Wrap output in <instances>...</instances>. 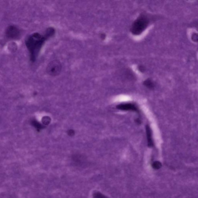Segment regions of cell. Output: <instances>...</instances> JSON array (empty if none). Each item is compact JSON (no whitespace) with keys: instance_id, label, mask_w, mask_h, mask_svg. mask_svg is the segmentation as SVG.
<instances>
[{"instance_id":"cell-1","label":"cell","mask_w":198,"mask_h":198,"mask_svg":"<svg viewBox=\"0 0 198 198\" xmlns=\"http://www.w3.org/2000/svg\"><path fill=\"white\" fill-rule=\"evenodd\" d=\"M54 33V29L50 28L46 30L44 35L39 33H33L26 40V45L30 52V58L32 62L36 60L45 41Z\"/></svg>"},{"instance_id":"cell-2","label":"cell","mask_w":198,"mask_h":198,"mask_svg":"<svg viewBox=\"0 0 198 198\" xmlns=\"http://www.w3.org/2000/svg\"><path fill=\"white\" fill-rule=\"evenodd\" d=\"M149 23V20L147 17L144 15L140 16L133 22L131 27V32L135 35H140L148 27Z\"/></svg>"},{"instance_id":"cell-3","label":"cell","mask_w":198,"mask_h":198,"mask_svg":"<svg viewBox=\"0 0 198 198\" xmlns=\"http://www.w3.org/2000/svg\"><path fill=\"white\" fill-rule=\"evenodd\" d=\"M62 70V65L59 61L55 60L51 61L46 67V72L51 76H57L60 74Z\"/></svg>"},{"instance_id":"cell-4","label":"cell","mask_w":198,"mask_h":198,"mask_svg":"<svg viewBox=\"0 0 198 198\" xmlns=\"http://www.w3.org/2000/svg\"><path fill=\"white\" fill-rule=\"evenodd\" d=\"M20 34V30L13 26H9L6 31V35L9 39H16L18 38Z\"/></svg>"},{"instance_id":"cell-5","label":"cell","mask_w":198,"mask_h":198,"mask_svg":"<svg viewBox=\"0 0 198 198\" xmlns=\"http://www.w3.org/2000/svg\"><path fill=\"white\" fill-rule=\"evenodd\" d=\"M118 109L121 110H131L134 111H138V108L135 105L131 103L122 104L117 106Z\"/></svg>"},{"instance_id":"cell-6","label":"cell","mask_w":198,"mask_h":198,"mask_svg":"<svg viewBox=\"0 0 198 198\" xmlns=\"http://www.w3.org/2000/svg\"><path fill=\"white\" fill-rule=\"evenodd\" d=\"M146 134H147V140H148V146L149 148L153 147L154 145L152 137V132L150 127L149 125L146 126Z\"/></svg>"},{"instance_id":"cell-7","label":"cell","mask_w":198,"mask_h":198,"mask_svg":"<svg viewBox=\"0 0 198 198\" xmlns=\"http://www.w3.org/2000/svg\"><path fill=\"white\" fill-rule=\"evenodd\" d=\"M144 85L149 89H153L154 87V84L152 81L149 79H148L145 81L144 82Z\"/></svg>"},{"instance_id":"cell-8","label":"cell","mask_w":198,"mask_h":198,"mask_svg":"<svg viewBox=\"0 0 198 198\" xmlns=\"http://www.w3.org/2000/svg\"><path fill=\"white\" fill-rule=\"evenodd\" d=\"M93 196L94 198H107L101 193L99 192H96L94 193Z\"/></svg>"},{"instance_id":"cell-9","label":"cell","mask_w":198,"mask_h":198,"mask_svg":"<svg viewBox=\"0 0 198 198\" xmlns=\"http://www.w3.org/2000/svg\"><path fill=\"white\" fill-rule=\"evenodd\" d=\"M153 167L155 169H159L161 167V163L159 161H155L153 163Z\"/></svg>"},{"instance_id":"cell-10","label":"cell","mask_w":198,"mask_h":198,"mask_svg":"<svg viewBox=\"0 0 198 198\" xmlns=\"http://www.w3.org/2000/svg\"><path fill=\"white\" fill-rule=\"evenodd\" d=\"M192 40L194 42H197L198 35L197 33H194L192 36Z\"/></svg>"},{"instance_id":"cell-11","label":"cell","mask_w":198,"mask_h":198,"mask_svg":"<svg viewBox=\"0 0 198 198\" xmlns=\"http://www.w3.org/2000/svg\"><path fill=\"white\" fill-rule=\"evenodd\" d=\"M138 69H139V70H140V71L141 72H143L144 71V67H143V66H139V67Z\"/></svg>"}]
</instances>
